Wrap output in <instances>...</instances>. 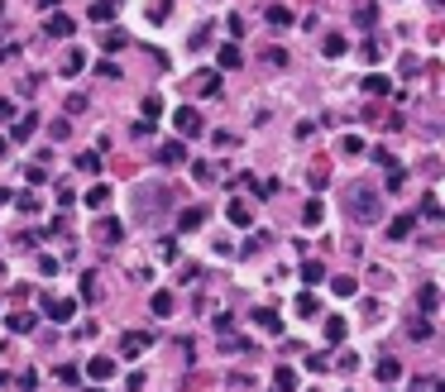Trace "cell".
Listing matches in <instances>:
<instances>
[{
  "mask_svg": "<svg viewBox=\"0 0 445 392\" xmlns=\"http://www.w3.org/2000/svg\"><path fill=\"white\" fill-rule=\"evenodd\" d=\"M96 77H106V81H120V67L106 58V63H96Z\"/></svg>",
  "mask_w": 445,
  "mask_h": 392,
  "instance_id": "cell-43",
  "label": "cell"
},
{
  "mask_svg": "<svg viewBox=\"0 0 445 392\" xmlns=\"http://www.w3.org/2000/svg\"><path fill=\"white\" fill-rule=\"evenodd\" d=\"M416 301H421V311H436V306H441V287H436V283H426L421 292H416Z\"/></svg>",
  "mask_w": 445,
  "mask_h": 392,
  "instance_id": "cell-25",
  "label": "cell"
},
{
  "mask_svg": "<svg viewBox=\"0 0 445 392\" xmlns=\"http://www.w3.org/2000/svg\"><path fill=\"white\" fill-rule=\"evenodd\" d=\"M273 392H297V368H278V373H273Z\"/></svg>",
  "mask_w": 445,
  "mask_h": 392,
  "instance_id": "cell-21",
  "label": "cell"
},
{
  "mask_svg": "<svg viewBox=\"0 0 445 392\" xmlns=\"http://www.w3.org/2000/svg\"><path fill=\"white\" fill-rule=\"evenodd\" d=\"M53 39H72L77 34V24H72V15H48V24H44Z\"/></svg>",
  "mask_w": 445,
  "mask_h": 392,
  "instance_id": "cell-13",
  "label": "cell"
},
{
  "mask_svg": "<svg viewBox=\"0 0 445 392\" xmlns=\"http://www.w3.org/2000/svg\"><path fill=\"white\" fill-rule=\"evenodd\" d=\"M345 335H350V326H345V316H331V321H326V345H340Z\"/></svg>",
  "mask_w": 445,
  "mask_h": 392,
  "instance_id": "cell-22",
  "label": "cell"
},
{
  "mask_svg": "<svg viewBox=\"0 0 445 392\" xmlns=\"http://www.w3.org/2000/svg\"><path fill=\"white\" fill-rule=\"evenodd\" d=\"M0 278H5V263H0Z\"/></svg>",
  "mask_w": 445,
  "mask_h": 392,
  "instance_id": "cell-59",
  "label": "cell"
},
{
  "mask_svg": "<svg viewBox=\"0 0 445 392\" xmlns=\"http://www.w3.org/2000/svg\"><path fill=\"white\" fill-rule=\"evenodd\" d=\"M239 63H244V53H239V44H225V48H221V67H230V72H235Z\"/></svg>",
  "mask_w": 445,
  "mask_h": 392,
  "instance_id": "cell-30",
  "label": "cell"
},
{
  "mask_svg": "<svg viewBox=\"0 0 445 392\" xmlns=\"http://www.w3.org/2000/svg\"><path fill=\"white\" fill-rule=\"evenodd\" d=\"M216 330H221V335H230V330H235V316L221 311V316H216Z\"/></svg>",
  "mask_w": 445,
  "mask_h": 392,
  "instance_id": "cell-54",
  "label": "cell"
},
{
  "mask_svg": "<svg viewBox=\"0 0 445 392\" xmlns=\"http://www.w3.org/2000/svg\"><path fill=\"white\" fill-rule=\"evenodd\" d=\"M187 86L196 96H221V72H216V67H201V72H191Z\"/></svg>",
  "mask_w": 445,
  "mask_h": 392,
  "instance_id": "cell-6",
  "label": "cell"
},
{
  "mask_svg": "<svg viewBox=\"0 0 445 392\" xmlns=\"http://www.w3.org/2000/svg\"><path fill=\"white\" fill-rule=\"evenodd\" d=\"M321 311V301L311 297V292H302V297H297V316H316Z\"/></svg>",
  "mask_w": 445,
  "mask_h": 392,
  "instance_id": "cell-37",
  "label": "cell"
},
{
  "mask_svg": "<svg viewBox=\"0 0 445 392\" xmlns=\"http://www.w3.org/2000/svg\"><path fill=\"white\" fill-rule=\"evenodd\" d=\"M168 10H173L168 0H154V5H149V19H154V24H163V19H168Z\"/></svg>",
  "mask_w": 445,
  "mask_h": 392,
  "instance_id": "cell-41",
  "label": "cell"
},
{
  "mask_svg": "<svg viewBox=\"0 0 445 392\" xmlns=\"http://www.w3.org/2000/svg\"><path fill=\"white\" fill-rule=\"evenodd\" d=\"M159 110H163V96H154V91H149V96H144V120H154Z\"/></svg>",
  "mask_w": 445,
  "mask_h": 392,
  "instance_id": "cell-40",
  "label": "cell"
},
{
  "mask_svg": "<svg viewBox=\"0 0 445 392\" xmlns=\"http://www.w3.org/2000/svg\"><path fill=\"white\" fill-rule=\"evenodd\" d=\"M350 211H354V220H369V225H374V220H383V201H379L369 187H354Z\"/></svg>",
  "mask_w": 445,
  "mask_h": 392,
  "instance_id": "cell-2",
  "label": "cell"
},
{
  "mask_svg": "<svg viewBox=\"0 0 445 392\" xmlns=\"http://www.w3.org/2000/svg\"><path fill=\"white\" fill-rule=\"evenodd\" d=\"M359 53H364V63H379V58H383L379 39H364V44H359Z\"/></svg>",
  "mask_w": 445,
  "mask_h": 392,
  "instance_id": "cell-38",
  "label": "cell"
},
{
  "mask_svg": "<svg viewBox=\"0 0 445 392\" xmlns=\"http://www.w3.org/2000/svg\"><path fill=\"white\" fill-rule=\"evenodd\" d=\"M149 345H154V335H149V330H125V335H120V354H125V359H139Z\"/></svg>",
  "mask_w": 445,
  "mask_h": 392,
  "instance_id": "cell-5",
  "label": "cell"
},
{
  "mask_svg": "<svg viewBox=\"0 0 445 392\" xmlns=\"http://www.w3.org/2000/svg\"><path fill=\"white\" fill-rule=\"evenodd\" d=\"M254 326H259V330H269V335H283V316L264 306V311H254Z\"/></svg>",
  "mask_w": 445,
  "mask_h": 392,
  "instance_id": "cell-15",
  "label": "cell"
},
{
  "mask_svg": "<svg viewBox=\"0 0 445 392\" xmlns=\"http://www.w3.org/2000/svg\"><path fill=\"white\" fill-rule=\"evenodd\" d=\"M269 24L273 29H287V24H292V10H287V5H269Z\"/></svg>",
  "mask_w": 445,
  "mask_h": 392,
  "instance_id": "cell-29",
  "label": "cell"
},
{
  "mask_svg": "<svg viewBox=\"0 0 445 392\" xmlns=\"http://www.w3.org/2000/svg\"><path fill=\"white\" fill-rule=\"evenodd\" d=\"M340 154L359 158V154H364V139H359V134H345V139H340Z\"/></svg>",
  "mask_w": 445,
  "mask_h": 392,
  "instance_id": "cell-36",
  "label": "cell"
},
{
  "mask_svg": "<svg viewBox=\"0 0 445 392\" xmlns=\"http://www.w3.org/2000/svg\"><path fill=\"white\" fill-rule=\"evenodd\" d=\"M44 316L58 321V326H67V321L77 316V297H44Z\"/></svg>",
  "mask_w": 445,
  "mask_h": 392,
  "instance_id": "cell-3",
  "label": "cell"
},
{
  "mask_svg": "<svg viewBox=\"0 0 445 392\" xmlns=\"http://www.w3.org/2000/svg\"><path fill=\"white\" fill-rule=\"evenodd\" d=\"M302 220H306V225H321V220H326V206H321V201H306L302 206Z\"/></svg>",
  "mask_w": 445,
  "mask_h": 392,
  "instance_id": "cell-34",
  "label": "cell"
},
{
  "mask_svg": "<svg viewBox=\"0 0 445 392\" xmlns=\"http://www.w3.org/2000/svg\"><path fill=\"white\" fill-rule=\"evenodd\" d=\"M0 120H15V101H5V96H0Z\"/></svg>",
  "mask_w": 445,
  "mask_h": 392,
  "instance_id": "cell-55",
  "label": "cell"
},
{
  "mask_svg": "<svg viewBox=\"0 0 445 392\" xmlns=\"http://www.w3.org/2000/svg\"><path fill=\"white\" fill-rule=\"evenodd\" d=\"M388 86H393V81L383 77V72H369V77H364V91L369 96H388Z\"/></svg>",
  "mask_w": 445,
  "mask_h": 392,
  "instance_id": "cell-28",
  "label": "cell"
},
{
  "mask_svg": "<svg viewBox=\"0 0 445 392\" xmlns=\"http://www.w3.org/2000/svg\"><path fill=\"white\" fill-rule=\"evenodd\" d=\"M173 125H177V139L187 144V139H196V134H201V115H196V110H191V106H177Z\"/></svg>",
  "mask_w": 445,
  "mask_h": 392,
  "instance_id": "cell-4",
  "label": "cell"
},
{
  "mask_svg": "<svg viewBox=\"0 0 445 392\" xmlns=\"http://www.w3.org/2000/svg\"><path fill=\"white\" fill-rule=\"evenodd\" d=\"M86 206H91L96 216H101V211H106V206H111V187H106V182H96V187L86 191Z\"/></svg>",
  "mask_w": 445,
  "mask_h": 392,
  "instance_id": "cell-17",
  "label": "cell"
},
{
  "mask_svg": "<svg viewBox=\"0 0 445 392\" xmlns=\"http://www.w3.org/2000/svg\"><path fill=\"white\" fill-rule=\"evenodd\" d=\"M407 335H412V340H431V326L416 316V321H407Z\"/></svg>",
  "mask_w": 445,
  "mask_h": 392,
  "instance_id": "cell-39",
  "label": "cell"
},
{
  "mask_svg": "<svg viewBox=\"0 0 445 392\" xmlns=\"http://www.w3.org/2000/svg\"><path fill=\"white\" fill-rule=\"evenodd\" d=\"M163 163V168H182L187 163V144L182 139H168V144H159V154H154Z\"/></svg>",
  "mask_w": 445,
  "mask_h": 392,
  "instance_id": "cell-8",
  "label": "cell"
},
{
  "mask_svg": "<svg viewBox=\"0 0 445 392\" xmlns=\"http://www.w3.org/2000/svg\"><path fill=\"white\" fill-rule=\"evenodd\" d=\"M306 368H311V373H326V354H306Z\"/></svg>",
  "mask_w": 445,
  "mask_h": 392,
  "instance_id": "cell-50",
  "label": "cell"
},
{
  "mask_svg": "<svg viewBox=\"0 0 445 392\" xmlns=\"http://www.w3.org/2000/svg\"><path fill=\"white\" fill-rule=\"evenodd\" d=\"M374 378H379V383H398V378H402V359H393V354L379 359V363H374Z\"/></svg>",
  "mask_w": 445,
  "mask_h": 392,
  "instance_id": "cell-10",
  "label": "cell"
},
{
  "mask_svg": "<svg viewBox=\"0 0 445 392\" xmlns=\"http://www.w3.org/2000/svg\"><path fill=\"white\" fill-rule=\"evenodd\" d=\"M125 44H129V39H125V29H111L106 39H101V48H106V53H120Z\"/></svg>",
  "mask_w": 445,
  "mask_h": 392,
  "instance_id": "cell-33",
  "label": "cell"
},
{
  "mask_svg": "<svg viewBox=\"0 0 445 392\" xmlns=\"http://www.w3.org/2000/svg\"><path fill=\"white\" fill-rule=\"evenodd\" d=\"M77 368H72V363H58V383H67V388H77Z\"/></svg>",
  "mask_w": 445,
  "mask_h": 392,
  "instance_id": "cell-42",
  "label": "cell"
},
{
  "mask_svg": "<svg viewBox=\"0 0 445 392\" xmlns=\"http://www.w3.org/2000/svg\"><path fill=\"white\" fill-rule=\"evenodd\" d=\"M163 201H168V191H163L159 182H144V187H134V211H139V220L163 216Z\"/></svg>",
  "mask_w": 445,
  "mask_h": 392,
  "instance_id": "cell-1",
  "label": "cell"
},
{
  "mask_svg": "<svg viewBox=\"0 0 445 392\" xmlns=\"http://www.w3.org/2000/svg\"><path fill=\"white\" fill-rule=\"evenodd\" d=\"M81 301H101V273H86V278H81Z\"/></svg>",
  "mask_w": 445,
  "mask_h": 392,
  "instance_id": "cell-27",
  "label": "cell"
},
{
  "mask_svg": "<svg viewBox=\"0 0 445 392\" xmlns=\"http://www.w3.org/2000/svg\"><path fill=\"white\" fill-rule=\"evenodd\" d=\"M115 15H120V0H91V19L96 24H115Z\"/></svg>",
  "mask_w": 445,
  "mask_h": 392,
  "instance_id": "cell-11",
  "label": "cell"
},
{
  "mask_svg": "<svg viewBox=\"0 0 445 392\" xmlns=\"http://www.w3.org/2000/svg\"><path fill=\"white\" fill-rule=\"evenodd\" d=\"M67 110H72V115H77V110H86V96L72 91V96H67Z\"/></svg>",
  "mask_w": 445,
  "mask_h": 392,
  "instance_id": "cell-53",
  "label": "cell"
},
{
  "mask_svg": "<svg viewBox=\"0 0 445 392\" xmlns=\"http://www.w3.org/2000/svg\"><path fill=\"white\" fill-rule=\"evenodd\" d=\"M201 220H206V211H201V206H187V211L177 216V230H182V235H191V230H196Z\"/></svg>",
  "mask_w": 445,
  "mask_h": 392,
  "instance_id": "cell-16",
  "label": "cell"
},
{
  "mask_svg": "<svg viewBox=\"0 0 445 392\" xmlns=\"http://www.w3.org/2000/svg\"><path fill=\"white\" fill-rule=\"evenodd\" d=\"M96 239H101V244H120V239H125V225L115 216H101L96 220Z\"/></svg>",
  "mask_w": 445,
  "mask_h": 392,
  "instance_id": "cell-9",
  "label": "cell"
},
{
  "mask_svg": "<svg viewBox=\"0 0 445 392\" xmlns=\"http://www.w3.org/2000/svg\"><path fill=\"white\" fill-rule=\"evenodd\" d=\"M331 287L340 292V297H354V278H331Z\"/></svg>",
  "mask_w": 445,
  "mask_h": 392,
  "instance_id": "cell-47",
  "label": "cell"
},
{
  "mask_svg": "<svg viewBox=\"0 0 445 392\" xmlns=\"http://www.w3.org/2000/svg\"><path fill=\"white\" fill-rule=\"evenodd\" d=\"M321 53H326V58H340V53H350V44H345V34H326V44H321Z\"/></svg>",
  "mask_w": 445,
  "mask_h": 392,
  "instance_id": "cell-24",
  "label": "cell"
},
{
  "mask_svg": "<svg viewBox=\"0 0 445 392\" xmlns=\"http://www.w3.org/2000/svg\"><path fill=\"white\" fill-rule=\"evenodd\" d=\"M34 129H39V110H24V115H15V120H10V139H15V144H29Z\"/></svg>",
  "mask_w": 445,
  "mask_h": 392,
  "instance_id": "cell-7",
  "label": "cell"
},
{
  "mask_svg": "<svg viewBox=\"0 0 445 392\" xmlns=\"http://www.w3.org/2000/svg\"><path fill=\"white\" fill-rule=\"evenodd\" d=\"M86 378H96V383H111V378H115V359H101V354H96V359L86 363Z\"/></svg>",
  "mask_w": 445,
  "mask_h": 392,
  "instance_id": "cell-14",
  "label": "cell"
},
{
  "mask_svg": "<svg viewBox=\"0 0 445 392\" xmlns=\"http://www.w3.org/2000/svg\"><path fill=\"white\" fill-rule=\"evenodd\" d=\"M191 177H196L201 187H211V182H216V168H211V163H191Z\"/></svg>",
  "mask_w": 445,
  "mask_h": 392,
  "instance_id": "cell-35",
  "label": "cell"
},
{
  "mask_svg": "<svg viewBox=\"0 0 445 392\" xmlns=\"http://www.w3.org/2000/svg\"><path fill=\"white\" fill-rule=\"evenodd\" d=\"M39 239H44V235H34V230H24V235H19V249H39Z\"/></svg>",
  "mask_w": 445,
  "mask_h": 392,
  "instance_id": "cell-52",
  "label": "cell"
},
{
  "mask_svg": "<svg viewBox=\"0 0 445 392\" xmlns=\"http://www.w3.org/2000/svg\"><path fill=\"white\" fill-rule=\"evenodd\" d=\"M15 53H19V44H0V63H10Z\"/></svg>",
  "mask_w": 445,
  "mask_h": 392,
  "instance_id": "cell-56",
  "label": "cell"
},
{
  "mask_svg": "<svg viewBox=\"0 0 445 392\" xmlns=\"http://www.w3.org/2000/svg\"><path fill=\"white\" fill-rule=\"evenodd\" d=\"M10 206H19V216H34V211H39L34 191H19V196H10Z\"/></svg>",
  "mask_w": 445,
  "mask_h": 392,
  "instance_id": "cell-32",
  "label": "cell"
},
{
  "mask_svg": "<svg viewBox=\"0 0 445 392\" xmlns=\"http://www.w3.org/2000/svg\"><path fill=\"white\" fill-rule=\"evenodd\" d=\"M15 383H19L24 392H34V388H39V373H34V368H24V373H15Z\"/></svg>",
  "mask_w": 445,
  "mask_h": 392,
  "instance_id": "cell-46",
  "label": "cell"
},
{
  "mask_svg": "<svg viewBox=\"0 0 445 392\" xmlns=\"http://www.w3.org/2000/svg\"><path fill=\"white\" fill-rule=\"evenodd\" d=\"M0 158H5V139H0Z\"/></svg>",
  "mask_w": 445,
  "mask_h": 392,
  "instance_id": "cell-58",
  "label": "cell"
},
{
  "mask_svg": "<svg viewBox=\"0 0 445 392\" xmlns=\"http://www.w3.org/2000/svg\"><path fill=\"white\" fill-rule=\"evenodd\" d=\"M302 283H311V287H316V283H326V263L306 258V263H302Z\"/></svg>",
  "mask_w": 445,
  "mask_h": 392,
  "instance_id": "cell-26",
  "label": "cell"
},
{
  "mask_svg": "<svg viewBox=\"0 0 445 392\" xmlns=\"http://www.w3.org/2000/svg\"><path fill=\"white\" fill-rule=\"evenodd\" d=\"M77 168H81V173H96V168H101V154H96V149H91V154H81Z\"/></svg>",
  "mask_w": 445,
  "mask_h": 392,
  "instance_id": "cell-44",
  "label": "cell"
},
{
  "mask_svg": "<svg viewBox=\"0 0 445 392\" xmlns=\"http://www.w3.org/2000/svg\"><path fill=\"white\" fill-rule=\"evenodd\" d=\"M173 306H177L173 292H154V316H173Z\"/></svg>",
  "mask_w": 445,
  "mask_h": 392,
  "instance_id": "cell-31",
  "label": "cell"
},
{
  "mask_svg": "<svg viewBox=\"0 0 445 392\" xmlns=\"http://www.w3.org/2000/svg\"><path fill=\"white\" fill-rule=\"evenodd\" d=\"M354 24L374 34V24H379V5H359V10H354Z\"/></svg>",
  "mask_w": 445,
  "mask_h": 392,
  "instance_id": "cell-23",
  "label": "cell"
},
{
  "mask_svg": "<svg viewBox=\"0 0 445 392\" xmlns=\"http://www.w3.org/2000/svg\"><path fill=\"white\" fill-rule=\"evenodd\" d=\"M412 225H416V216H412V211L393 216V220H388V239H407V235H412Z\"/></svg>",
  "mask_w": 445,
  "mask_h": 392,
  "instance_id": "cell-12",
  "label": "cell"
},
{
  "mask_svg": "<svg viewBox=\"0 0 445 392\" xmlns=\"http://www.w3.org/2000/svg\"><path fill=\"white\" fill-rule=\"evenodd\" d=\"M81 67H86V53H81V48H67L63 53V77H77Z\"/></svg>",
  "mask_w": 445,
  "mask_h": 392,
  "instance_id": "cell-19",
  "label": "cell"
},
{
  "mask_svg": "<svg viewBox=\"0 0 445 392\" xmlns=\"http://www.w3.org/2000/svg\"><path fill=\"white\" fill-rule=\"evenodd\" d=\"M0 206H10V191H5V187H0Z\"/></svg>",
  "mask_w": 445,
  "mask_h": 392,
  "instance_id": "cell-57",
  "label": "cell"
},
{
  "mask_svg": "<svg viewBox=\"0 0 445 392\" xmlns=\"http://www.w3.org/2000/svg\"><path fill=\"white\" fill-rule=\"evenodd\" d=\"M407 187V173L402 168H388V191H402Z\"/></svg>",
  "mask_w": 445,
  "mask_h": 392,
  "instance_id": "cell-45",
  "label": "cell"
},
{
  "mask_svg": "<svg viewBox=\"0 0 445 392\" xmlns=\"http://www.w3.org/2000/svg\"><path fill=\"white\" fill-rule=\"evenodd\" d=\"M5 326L15 330V335H29V330L39 326V316H29V311H15V316H5Z\"/></svg>",
  "mask_w": 445,
  "mask_h": 392,
  "instance_id": "cell-20",
  "label": "cell"
},
{
  "mask_svg": "<svg viewBox=\"0 0 445 392\" xmlns=\"http://www.w3.org/2000/svg\"><path fill=\"white\" fill-rule=\"evenodd\" d=\"M421 216H426V220H441V201H436V196H426V201H421Z\"/></svg>",
  "mask_w": 445,
  "mask_h": 392,
  "instance_id": "cell-48",
  "label": "cell"
},
{
  "mask_svg": "<svg viewBox=\"0 0 445 392\" xmlns=\"http://www.w3.org/2000/svg\"><path fill=\"white\" fill-rule=\"evenodd\" d=\"M129 134H134V139H149V134H154V125H149V120H139V125H129Z\"/></svg>",
  "mask_w": 445,
  "mask_h": 392,
  "instance_id": "cell-51",
  "label": "cell"
},
{
  "mask_svg": "<svg viewBox=\"0 0 445 392\" xmlns=\"http://www.w3.org/2000/svg\"><path fill=\"white\" fill-rule=\"evenodd\" d=\"M39 273H44V278H53V273H58V258H53V253H44V258H39Z\"/></svg>",
  "mask_w": 445,
  "mask_h": 392,
  "instance_id": "cell-49",
  "label": "cell"
},
{
  "mask_svg": "<svg viewBox=\"0 0 445 392\" xmlns=\"http://www.w3.org/2000/svg\"><path fill=\"white\" fill-rule=\"evenodd\" d=\"M225 216H230V225H254V211H249V201H230V206H225Z\"/></svg>",
  "mask_w": 445,
  "mask_h": 392,
  "instance_id": "cell-18",
  "label": "cell"
}]
</instances>
